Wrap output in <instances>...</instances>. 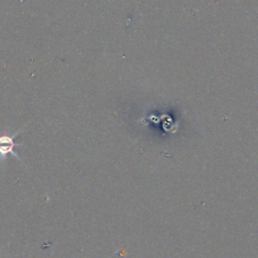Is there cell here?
<instances>
[{"mask_svg":"<svg viewBox=\"0 0 258 258\" xmlns=\"http://www.w3.org/2000/svg\"><path fill=\"white\" fill-rule=\"evenodd\" d=\"M16 135L17 133L14 134L13 136H10L8 134H0V157L1 158H6L8 154H12L13 156L19 159V156L15 152L14 148L22 145V143H16L14 141V137Z\"/></svg>","mask_w":258,"mask_h":258,"instance_id":"obj_1","label":"cell"}]
</instances>
